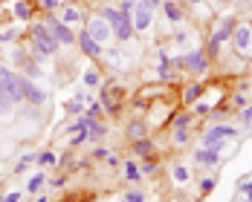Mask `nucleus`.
Instances as JSON below:
<instances>
[{
    "mask_svg": "<svg viewBox=\"0 0 252 202\" xmlns=\"http://www.w3.org/2000/svg\"><path fill=\"white\" fill-rule=\"evenodd\" d=\"M96 15H101L110 29H113V41L116 44H127V41H133V24H130V15H125L119 6H116V0H107V3H101L99 9H96Z\"/></svg>",
    "mask_w": 252,
    "mask_h": 202,
    "instance_id": "f257e3e1",
    "label": "nucleus"
},
{
    "mask_svg": "<svg viewBox=\"0 0 252 202\" xmlns=\"http://www.w3.org/2000/svg\"><path fill=\"white\" fill-rule=\"evenodd\" d=\"M24 44H26V47H32V50H41L47 58H55L58 52L64 50V47L55 41V35L47 29V24H44L41 18H35L32 24H26V38H24Z\"/></svg>",
    "mask_w": 252,
    "mask_h": 202,
    "instance_id": "f03ea898",
    "label": "nucleus"
},
{
    "mask_svg": "<svg viewBox=\"0 0 252 202\" xmlns=\"http://www.w3.org/2000/svg\"><path fill=\"white\" fill-rule=\"evenodd\" d=\"M235 139H238V125H232V122L209 125L200 133V145L203 148H220L223 142H235Z\"/></svg>",
    "mask_w": 252,
    "mask_h": 202,
    "instance_id": "7ed1b4c3",
    "label": "nucleus"
},
{
    "mask_svg": "<svg viewBox=\"0 0 252 202\" xmlns=\"http://www.w3.org/2000/svg\"><path fill=\"white\" fill-rule=\"evenodd\" d=\"M41 21L47 24V29H50L52 35H55V41L64 47V50H73L76 47V41H78V32L73 29V26H67L55 12H47V15H41Z\"/></svg>",
    "mask_w": 252,
    "mask_h": 202,
    "instance_id": "20e7f679",
    "label": "nucleus"
},
{
    "mask_svg": "<svg viewBox=\"0 0 252 202\" xmlns=\"http://www.w3.org/2000/svg\"><path fill=\"white\" fill-rule=\"evenodd\" d=\"M174 113H177L174 104H162V101H154L151 107L145 110V125H148V130H162L165 125H171Z\"/></svg>",
    "mask_w": 252,
    "mask_h": 202,
    "instance_id": "39448f33",
    "label": "nucleus"
},
{
    "mask_svg": "<svg viewBox=\"0 0 252 202\" xmlns=\"http://www.w3.org/2000/svg\"><path fill=\"white\" fill-rule=\"evenodd\" d=\"M81 29H84L93 41H99L101 47H110V44H113V29H110V24H107L101 15H96V12L87 15V21H84Z\"/></svg>",
    "mask_w": 252,
    "mask_h": 202,
    "instance_id": "423d86ee",
    "label": "nucleus"
},
{
    "mask_svg": "<svg viewBox=\"0 0 252 202\" xmlns=\"http://www.w3.org/2000/svg\"><path fill=\"white\" fill-rule=\"evenodd\" d=\"M55 15H58L67 26H73V29H76V26H84V21H87V9H84L81 0H64Z\"/></svg>",
    "mask_w": 252,
    "mask_h": 202,
    "instance_id": "0eeeda50",
    "label": "nucleus"
},
{
    "mask_svg": "<svg viewBox=\"0 0 252 202\" xmlns=\"http://www.w3.org/2000/svg\"><path fill=\"white\" fill-rule=\"evenodd\" d=\"M229 44H232V50L238 52V55H250V47H252V24L250 21H238L235 24Z\"/></svg>",
    "mask_w": 252,
    "mask_h": 202,
    "instance_id": "6e6552de",
    "label": "nucleus"
},
{
    "mask_svg": "<svg viewBox=\"0 0 252 202\" xmlns=\"http://www.w3.org/2000/svg\"><path fill=\"white\" fill-rule=\"evenodd\" d=\"M154 21H157V12H154L151 6H145L142 0H136V9H133V15H130L133 32H136V35H145V32H151Z\"/></svg>",
    "mask_w": 252,
    "mask_h": 202,
    "instance_id": "1a4fd4ad",
    "label": "nucleus"
},
{
    "mask_svg": "<svg viewBox=\"0 0 252 202\" xmlns=\"http://www.w3.org/2000/svg\"><path fill=\"white\" fill-rule=\"evenodd\" d=\"M191 162L194 165H200L206 171H218L220 168V162H223V156H220V148H197V151L191 153Z\"/></svg>",
    "mask_w": 252,
    "mask_h": 202,
    "instance_id": "9d476101",
    "label": "nucleus"
},
{
    "mask_svg": "<svg viewBox=\"0 0 252 202\" xmlns=\"http://www.w3.org/2000/svg\"><path fill=\"white\" fill-rule=\"evenodd\" d=\"M47 101H50L47 90H41L35 78H26L24 76V104H29V107H44Z\"/></svg>",
    "mask_w": 252,
    "mask_h": 202,
    "instance_id": "9b49d317",
    "label": "nucleus"
},
{
    "mask_svg": "<svg viewBox=\"0 0 252 202\" xmlns=\"http://www.w3.org/2000/svg\"><path fill=\"white\" fill-rule=\"evenodd\" d=\"M162 15H165V24H171V26H183L186 24V6H183V0H162Z\"/></svg>",
    "mask_w": 252,
    "mask_h": 202,
    "instance_id": "f8f14e48",
    "label": "nucleus"
},
{
    "mask_svg": "<svg viewBox=\"0 0 252 202\" xmlns=\"http://www.w3.org/2000/svg\"><path fill=\"white\" fill-rule=\"evenodd\" d=\"M35 15H38V3H32V0H18V3H12V21H18V24H32Z\"/></svg>",
    "mask_w": 252,
    "mask_h": 202,
    "instance_id": "ddd939ff",
    "label": "nucleus"
},
{
    "mask_svg": "<svg viewBox=\"0 0 252 202\" xmlns=\"http://www.w3.org/2000/svg\"><path fill=\"white\" fill-rule=\"evenodd\" d=\"M76 47H78L81 52H84V55H87L90 61H101V55H104V47H101L99 41H93V38H90V35L84 32V29L78 32V41H76Z\"/></svg>",
    "mask_w": 252,
    "mask_h": 202,
    "instance_id": "4468645a",
    "label": "nucleus"
},
{
    "mask_svg": "<svg viewBox=\"0 0 252 202\" xmlns=\"http://www.w3.org/2000/svg\"><path fill=\"white\" fill-rule=\"evenodd\" d=\"M130 153H133V159H154L157 156V142H154L151 136H142V139H136V142H130Z\"/></svg>",
    "mask_w": 252,
    "mask_h": 202,
    "instance_id": "2eb2a0df",
    "label": "nucleus"
},
{
    "mask_svg": "<svg viewBox=\"0 0 252 202\" xmlns=\"http://www.w3.org/2000/svg\"><path fill=\"white\" fill-rule=\"evenodd\" d=\"M203 93H206V81H191L189 87H183V90H180V104H183V107H191Z\"/></svg>",
    "mask_w": 252,
    "mask_h": 202,
    "instance_id": "dca6fc26",
    "label": "nucleus"
},
{
    "mask_svg": "<svg viewBox=\"0 0 252 202\" xmlns=\"http://www.w3.org/2000/svg\"><path fill=\"white\" fill-rule=\"evenodd\" d=\"M101 84H104V76H101V70L96 67V64H90V67L81 73V87L93 93V90H99Z\"/></svg>",
    "mask_w": 252,
    "mask_h": 202,
    "instance_id": "f3484780",
    "label": "nucleus"
},
{
    "mask_svg": "<svg viewBox=\"0 0 252 202\" xmlns=\"http://www.w3.org/2000/svg\"><path fill=\"white\" fill-rule=\"evenodd\" d=\"M107 133H110V130H107V125H104L101 119H90V122H87V142H90V145H101V142L107 139Z\"/></svg>",
    "mask_w": 252,
    "mask_h": 202,
    "instance_id": "a211bd4d",
    "label": "nucleus"
},
{
    "mask_svg": "<svg viewBox=\"0 0 252 202\" xmlns=\"http://www.w3.org/2000/svg\"><path fill=\"white\" fill-rule=\"evenodd\" d=\"M122 174H125V182H130V185H139L142 182V171H139V162L136 159H127V162H122Z\"/></svg>",
    "mask_w": 252,
    "mask_h": 202,
    "instance_id": "6ab92c4d",
    "label": "nucleus"
},
{
    "mask_svg": "<svg viewBox=\"0 0 252 202\" xmlns=\"http://www.w3.org/2000/svg\"><path fill=\"white\" fill-rule=\"evenodd\" d=\"M104 61H107V67H113V70H125L127 64V58H125V52H119V50H113V47H104V55H101Z\"/></svg>",
    "mask_w": 252,
    "mask_h": 202,
    "instance_id": "aec40b11",
    "label": "nucleus"
},
{
    "mask_svg": "<svg viewBox=\"0 0 252 202\" xmlns=\"http://www.w3.org/2000/svg\"><path fill=\"white\" fill-rule=\"evenodd\" d=\"M142 136H148L145 116H142V119H130V122H127V139H130V142H136V139H142Z\"/></svg>",
    "mask_w": 252,
    "mask_h": 202,
    "instance_id": "412c9836",
    "label": "nucleus"
},
{
    "mask_svg": "<svg viewBox=\"0 0 252 202\" xmlns=\"http://www.w3.org/2000/svg\"><path fill=\"white\" fill-rule=\"evenodd\" d=\"M47 182H50L47 171H38V174H32V177H29V182H26V194H32V197H35V194H41Z\"/></svg>",
    "mask_w": 252,
    "mask_h": 202,
    "instance_id": "4be33fe9",
    "label": "nucleus"
},
{
    "mask_svg": "<svg viewBox=\"0 0 252 202\" xmlns=\"http://www.w3.org/2000/svg\"><path fill=\"white\" fill-rule=\"evenodd\" d=\"M35 165H41V168H55V165H58V153L52 151V148L35 151Z\"/></svg>",
    "mask_w": 252,
    "mask_h": 202,
    "instance_id": "5701e85b",
    "label": "nucleus"
},
{
    "mask_svg": "<svg viewBox=\"0 0 252 202\" xmlns=\"http://www.w3.org/2000/svg\"><path fill=\"white\" fill-rule=\"evenodd\" d=\"M171 179H174V185H189L191 182V168L183 165V162H177L174 168H171Z\"/></svg>",
    "mask_w": 252,
    "mask_h": 202,
    "instance_id": "b1692460",
    "label": "nucleus"
},
{
    "mask_svg": "<svg viewBox=\"0 0 252 202\" xmlns=\"http://www.w3.org/2000/svg\"><path fill=\"white\" fill-rule=\"evenodd\" d=\"M194 122H197V119H194V113H191V110H177L174 119H171V127H186V130H191Z\"/></svg>",
    "mask_w": 252,
    "mask_h": 202,
    "instance_id": "393cba45",
    "label": "nucleus"
},
{
    "mask_svg": "<svg viewBox=\"0 0 252 202\" xmlns=\"http://www.w3.org/2000/svg\"><path fill=\"white\" fill-rule=\"evenodd\" d=\"M15 110H18V104H15V101L0 90V119H12V116H15Z\"/></svg>",
    "mask_w": 252,
    "mask_h": 202,
    "instance_id": "a878e982",
    "label": "nucleus"
},
{
    "mask_svg": "<svg viewBox=\"0 0 252 202\" xmlns=\"http://www.w3.org/2000/svg\"><path fill=\"white\" fill-rule=\"evenodd\" d=\"M189 139H191V130H186V127H171V142H174V148L189 145Z\"/></svg>",
    "mask_w": 252,
    "mask_h": 202,
    "instance_id": "bb28decb",
    "label": "nucleus"
},
{
    "mask_svg": "<svg viewBox=\"0 0 252 202\" xmlns=\"http://www.w3.org/2000/svg\"><path fill=\"white\" fill-rule=\"evenodd\" d=\"M215 188H218V174H215V171H209V174H206V177L200 179V197L212 194Z\"/></svg>",
    "mask_w": 252,
    "mask_h": 202,
    "instance_id": "cd10ccee",
    "label": "nucleus"
},
{
    "mask_svg": "<svg viewBox=\"0 0 252 202\" xmlns=\"http://www.w3.org/2000/svg\"><path fill=\"white\" fill-rule=\"evenodd\" d=\"M139 171H142V177H154L157 171H159V159L154 156V159H142L139 162Z\"/></svg>",
    "mask_w": 252,
    "mask_h": 202,
    "instance_id": "c85d7f7f",
    "label": "nucleus"
},
{
    "mask_svg": "<svg viewBox=\"0 0 252 202\" xmlns=\"http://www.w3.org/2000/svg\"><path fill=\"white\" fill-rule=\"evenodd\" d=\"M84 107H87V104H84V101H78V99H70L67 104H64V110H67L70 116H76V119L84 113Z\"/></svg>",
    "mask_w": 252,
    "mask_h": 202,
    "instance_id": "c756f323",
    "label": "nucleus"
},
{
    "mask_svg": "<svg viewBox=\"0 0 252 202\" xmlns=\"http://www.w3.org/2000/svg\"><path fill=\"white\" fill-rule=\"evenodd\" d=\"M29 165H35V153H24V156L15 162V174H24Z\"/></svg>",
    "mask_w": 252,
    "mask_h": 202,
    "instance_id": "7c9ffc66",
    "label": "nucleus"
},
{
    "mask_svg": "<svg viewBox=\"0 0 252 202\" xmlns=\"http://www.w3.org/2000/svg\"><path fill=\"white\" fill-rule=\"evenodd\" d=\"M238 122H241L244 127L252 125V104H247V107H241V110H238Z\"/></svg>",
    "mask_w": 252,
    "mask_h": 202,
    "instance_id": "2f4dec72",
    "label": "nucleus"
},
{
    "mask_svg": "<svg viewBox=\"0 0 252 202\" xmlns=\"http://www.w3.org/2000/svg\"><path fill=\"white\" fill-rule=\"evenodd\" d=\"M61 3H64V0H38V9H44V12H58Z\"/></svg>",
    "mask_w": 252,
    "mask_h": 202,
    "instance_id": "473e14b6",
    "label": "nucleus"
},
{
    "mask_svg": "<svg viewBox=\"0 0 252 202\" xmlns=\"http://www.w3.org/2000/svg\"><path fill=\"white\" fill-rule=\"evenodd\" d=\"M84 142H87V127H81L78 133L70 136V148H78V145H84Z\"/></svg>",
    "mask_w": 252,
    "mask_h": 202,
    "instance_id": "72a5a7b5",
    "label": "nucleus"
},
{
    "mask_svg": "<svg viewBox=\"0 0 252 202\" xmlns=\"http://www.w3.org/2000/svg\"><path fill=\"white\" fill-rule=\"evenodd\" d=\"M107 148H101V145H93V151H90V159H96V162H104L107 159Z\"/></svg>",
    "mask_w": 252,
    "mask_h": 202,
    "instance_id": "f704fd0d",
    "label": "nucleus"
},
{
    "mask_svg": "<svg viewBox=\"0 0 252 202\" xmlns=\"http://www.w3.org/2000/svg\"><path fill=\"white\" fill-rule=\"evenodd\" d=\"M125 200H127V202H145L148 197H145V191L133 188V191H127V194H125Z\"/></svg>",
    "mask_w": 252,
    "mask_h": 202,
    "instance_id": "c9c22d12",
    "label": "nucleus"
},
{
    "mask_svg": "<svg viewBox=\"0 0 252 202\" xmlns=\"http://www.w3.org/2000/svg\"><path fill=\"white\" fill-rule=\"evenodd\" d=\"M116 6H119L125 15H133V9H136V0H116Z\"/></svg>",
    "mask_w": 252,
    "mask_h": 202,
    "instance_id": "e433bc0d",
    "label": "nucleus"
},
{
    "mask_svg": "<svg viewBox=\"0 0 252 202\" xmlns=\"http://www.w3.org/2000/svg\"><path fill=\"white\" fill-rule=\"evenodd\" d=\"M24 200V191H9V194H3L0 202H21Z\"/></svg>",
    "mask_w": 252,
    "mask_h": 202,
    "instance_id": "4c0bfd02",
    "label": "nucleus"
},
{
    "mask_svg": "<svg viewBox=\"0 0 252 202\" xmlns=\"http://www.w3.org/2000/svg\"><path fill=\"white\" fill-rule=\"evenodd\" d=\"M104 162H107L110 168H122V156H119L116 151H110V153H107V159H104Z\"/></svg>",
    "mask_w": 252,
    "mask_h": 202,
    "instance_id": "58836bf2",
    "label": "nucleus"
},
{
    "mask_svg": "<svg viewBox=\"0 0 252 202\" xmlns=\"http://www.w3.org/2000/svg\"><path fill=\"white\" fill-rule=\"evenodd\" d=\"M238 191L241 194H252V179H241L238 182Z\"/></svg>",
    "mask_w": 252,
    "mask_h": 202,
    "instance_id": "ea45409f",
    "label": "nucleus"
},
{
    "mask_svg": "<svg viewBox=\"0 0 252 202\" xmlns=\"http://www.w3.org/2000/svg\"><path fill=\"white\" fill-rule=\"evenodd\" d=\"M50 185H52V188H64V185H67V177H55Z\"/></svg>",
    "mask_w": 252,
    "mask_h": 202,
    "instance_id": "a19ab883",
    "label": "nucleus"
},
{
    "mask_svg": "<svg viewBox=\"0 0 252 202\" xmlns=\"http://www.w3.org/2000/svg\"><path fill=\"white\" fill-rule=\"evenodd\" d=\"M142 3H145V6H151L154 12H157V9H159V6H162V0H142Z\"/></svg>",
    "mask_w": 252,
    "mask_h": 202,
    "instance_id": "79ce46f5",
    "label": "nucleus"
},
{
    "mask_svg": "<svg viewBox=\"0 0 252 202\" xmlns=\"http://www.w3.org/2000/svg\"><path fill=\"white\" fill-rule=\"evenodd\" d=\"M186 6H203V0H183Z\"/></svg>",
    "mask_w": 252,
    "mask_h": 202,
    "instance_id": "37998d69",
    "label": "nucleus"
},
{
    "mask_svg": "<svg viewBox=\"0 0 252 202\" xmlns=\"http://www.w3.org/2000/svg\"><path fill=\"white\" fill-rule=\"evenodd\" d=\"M35 202H47V194H35Z\"/></svg>",
    "mask_w": 252,
    "mask_h": 202,
    "instance_id": "c03bdc74",
    "label": "nucleus"
},
{
    "mask_svg": "<svg viewBox=\"0 0 252 202\" xmlns=\"http://www.w3.org/2000/svg\"><path fill=\"white\" fill-rule=\"evenodd\" d=\"M3 9H6V6H3V0H0V15H3Z\"/></svg>",
    "mask_w": 252,
    "mask_h": 202,
    "instance_id": "a18cd8bd",
    "label": "nucleus"
},
{
    "mask_svg": "<svg viewBox=\"0 0 252 202\" xmlns=\"http://www.w3.org/2000/svg\"><path fill=\"white\" fill-rule=\"evenodd\" d=\"M119 202H127V200H125V197H122V200H119Z\"/></svg>",
    "mask_w": 252,
    "mask_h": 202,
    "instance_id": "49530a36",
    "label": "nucleus"
},
{
    "mask_svg": "<svg viewBox=\"0 0 252 202\" xmlns=\"http://www.w3.org/2000/svg\"><path fill=\"white\" fill-rule=\"evenodd\" d=\"M250 55H252V47H250Z\"/></svg>",
    "mask_w": 252,
    "mask_h": 202,
    "instance_id": "de8ad7c7",
    "label": "nucleus"
}]
</instances>
